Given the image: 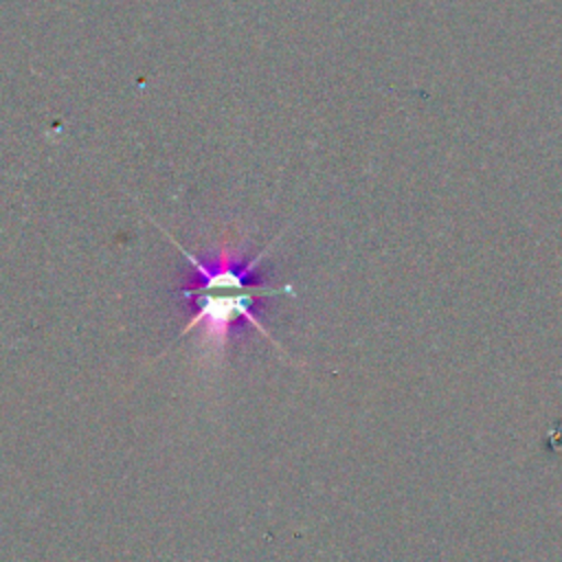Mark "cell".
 <instances>
[{
    "instance_id": "1",
    "label": "cell",
    "mask_w": 562,
    "mask_h": 562,
    "mask_svg": "<svg viewBox=\"0 0 562 562\" xmlns=\"http://www.w3.org/2000/svg\"><path fill=\"white\" fill-rule=\"evenodd\" d=\"M167 237L193 270L191 283L180 290V296L187 299L193 310L180 336L200 331L202 342L220 353L233 334H237L241 327H252L266 340L279 347V342L259 318V301L279 294L294 296L296 292L292 283L268 285L261 281L259 263L268 255L270 246H266L255 257H244L237 250L220 248L213 257L202 259L189 252L171 235Z\"/></svg>"
}]
</instances>
